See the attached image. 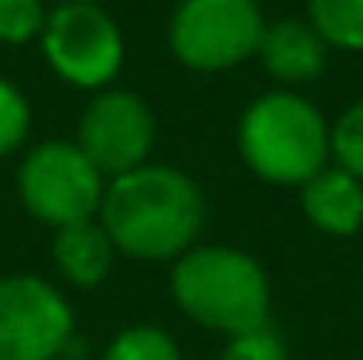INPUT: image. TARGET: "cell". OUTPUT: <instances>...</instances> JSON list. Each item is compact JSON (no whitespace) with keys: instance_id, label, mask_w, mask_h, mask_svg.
I'll return each instance as SVG.
<instances>
[{"instance_id":"3","label":"cell","mask_w":363,"mask_h":360,"mask_svg":"<svg viewBox=\"0 0 363 360\" xmlns=\"http://www.w3.org/2000/svg\"><path fill=\"white\" fill-rule=\"evenodd\" d=\"M328 120L325 113L298 89L259 93L240 113L236 148L255 178L271 186H306L328 156Z\"/></svg>"},{"instance_id":"16","label":"cell","mask_w":363,"mask_h":360,"mask_svg":"<svg viewBox=\"0 0 363 360\" xmlns=\"http://www.w3.org/2000/svg\"><path fill=\"white\" fill-rule=\"evenodd\" d=\"M50 8L43 0H0V43L8 47H23L35 43L47 28Z\"/></svg>"},{"instance_id":"15","label":"cell","mask_w":363,"mask_h":360,"mask_svg":"<svg viewBox=\"0 0 363 360\" xmlns=\"http://www.w3.org/2000/svg\"><path fill=\"white\" fill-rule=\"evenodd\" d=\"M31 136V101L16 82L0 78V159L16 156Z\"/></svg>"},{"instance_id":"13","label":"cell","mask_w":363,"mask_h":360,"mask_svg":"<svg viewBox=\"0 0 363 360\" xmlns=\"http://www.w3.org/2000/svg\"><path fill=\"white\" fill-rule=\"evenodd\" d=\"M97 360H182V345L162 325L132 322L120 333H112Z\"/></svg>"},{"instance_id":"5","label":"cell","mask_w":363,"mask_h":360,"mask_svg":"<svg viewBox=\"0 0 363 360\" xmlns=\"http://www.w3.org/2000/svg\"><path fill=\"white\" fill-rule=\"evenodd\" d=\"M39 43L47 66L74 89H108L124 66V31L105 4L58 0L47 12Z\"/></svg>"},{"instance_id":"7","label":"cell","mask_w":363,"mask_h":360,"mask_svg":"<svg viewBox=\"0 0 363 360\" xmlns=\"http://www.w3.org/2000/svg\"><path fill=\"white\" fill-rule=\"evenodd\" d=\"M74 341V306L58 283L0 276V360H58Z\"/></svg>"},{"instance_id":"2","label":"cell","mask_w":363,"mask_h":360,"mask_svg":"<svg viewBox=\"0 0 363 360\" xmlns=\"http://www.w3.org/2000/svg\"><path fill=\"white\" fill-rule=\"evenodd\" d=\"M170 302L201 329L236 337L271 325V276L244 248L194 244L170 263Z\"/></svg>"},{"instance_id":"1","label":"cell","mask_w":363,"mask_h":360,"mask_svg":"<svg viewBox=\"0 0 363 360\" xmlns=\"http://www.w3.org/2000/svg\"><path fill=\"white\" fill-rule=\"evenodd\" d=\"M97 217L120 256L140 263H174L201 244L209 202L186 170L143 163L128 175L108 178Z\"/></svg>"},{"instance_id":"12","label":"cell","mask_w":363,"mask_h":360,"mask_svg":"<svg viewBox=\"0 0 363 360\" xmlns=\"http://www.w3.org/2000/svg\"><path fill=\"white\" fill-rule=\"evenodd\" d=\"M309 28L328 50H363V0H309Z\"/></svg>"},{"instance_id":"9","label":"cell","mask_w":363,"mask_h":360,"mask_svg":"<svg viewBox=\"0 0 363 360\" xmlns=\"http://www.w3.org/2000/svg\"><path fill=\"white\" fill-rule=\"evenodd\" d=\"M255 58L282 89H298L325 74L328 43L309 28V20H279L267 23Z\"/></svg>"},{"instance_id":"17","label":"cell","mask_w":363,"mask_h":360,"mask_svg":"<svg viewBox=\"0 0 363 360\" xmlns=\"http://www.w3.org/2000/svg\"><path fill=\"white\" fill-rule=\"evenodd\" d=\"M217 360H290L286 341L279 337L274 325L252 333H236V337H224V349L217 353Z\"/></svg>"},{"instance_id":"4","label":"cell","mask_w":363,"mask_h":360,"mask_svg":"<svg viewBox=\"0 0 363 360\" xmlns=\"http://www.w3.org/2000/svg\"><path fill=\"white\" fill-rule=\"evenodd\" d=\"M108 178L77 148V140H43L23 151L16 170L20 205L47 229L89 221L101 213Z\"/></svg>"},{"instance_id":"14","label":"cell","mask_w":363,"mask_h":360,"mask_svg":"<svg viewBox=\"0 0 363 360\" xmlns=\"http://www.w3.org/2000/svg\"><path fill=\"white\" fill-rule=\"evenodd\" d=\"M328 156L340 170L356 175L363 182V101L348 105L328 128Z\"/></svg>"},{"instance_id":"10","label":"cell","mask_w":363,"mask_h":360,"mask_svg":"<svg viewBox=\"0 0 363 360\" xmlns=\"http://www.w3.org/2000/svg\"><path fill=\"white\" fill-rule=\"evenodd\" d=\"M116 244H112L108 229L101 225V217L89 221H74V225L55 229L50 236V263H55L58 279L66 287L77 290H93L112 276L116 263Z\"/></svg>"},{"instance_id":"6","label":"cell","mask_w":363,"mask_h":360,"mask_svg":"<svg viewBox=\"0 0 363 360\" xmlns=\"http://www.w3.org/2000/svg\"><path fill=\"white\" fill-rule=\"evenodd\" d=\"M263 31L259 0H182L170 16L167 43L186 70L220 74L255 58Z\"/></svg>"},{"instance_id":"8","label":"cell","mask_w":363,"mask_h":360,"mask_svg":"<svg viewBox=\"0 0 363 360\" xmlns=\"http://www.w3.org/2000/svg\"><path fill=\"white\" fill-rule=\"evenodd\" d=\"M77 148L85 151L105 178L128 175V170L151 163L155 151V113L151 105L132 89L93 93L89 105L77 116Z\"/></svg>"},{"instance_id":"18","label":"cell","mask_w":363,"mask_h":360,"mask_svg":"<svg viewBox=\"0 0 363 360\" xmlns=\"http://www.w3.org/2000/svg\"><path fill=\"white\" fill-rule=\"evenodd\" d=\"M89 4H101V0H89Z\"/></svg>"},{"instance_id":"11","label":"cell","mask_w":363,"mask_h":360,"mask_svg":"<svg viewBox=\"0 0 363 360\" xmlns=\"http://www.w3.org/2000/svg\"><path fill=\"white\" fill-rule=\"evenodd\" d=\"M298 194H301V213L317 233L356 236L363 229V182L348 170H340L336 163L321 167L306 186H298Z\"/></svg>"}]
</instances>
